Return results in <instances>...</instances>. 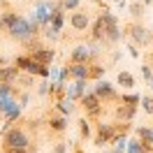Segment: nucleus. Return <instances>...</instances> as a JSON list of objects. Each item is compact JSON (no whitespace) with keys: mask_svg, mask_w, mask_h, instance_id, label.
<instances>
[{"mask_svg":"<svg viewBox=\"0 0 153 153\" xmlns=\"http://www.w3.org/2000/svg\"><path fill=\"white\" fill-rule=\"evenodd\" d=\"M0 28L7 30L10 37L16 39V42H26V44H28L30 39H35V33L30 28L28 19H21L19 14H14V12H2V16H0Z\"/></svg>","mask_w":153,"mask_h":153,"instance_id":"nucleus-1","label":"nucleus"},{"mask_svg":"<svg viewBox=\"0 0 153 153\" xmlns=\"http://www.w3.org/2000/svg\"><path fill=\"white\" fill-rule=\"evenodd\" d=\"M14 63H16V67H19L21 72H26V74H39L42 79H49V74H51V67L37 63L30 53H28V56H19Z\"/></svg>","mask_w":153,"mask_h":153,"instance_id":"nucleus-2","label":"nucleus"},{"mask_svg":"<svg viewBox=\"0 0 153 153\" xmlns=\"http://www.w3.org/2000/svg\"><path fill=\"white\" fill-rule=\"evenodd\" d=\"M2 144H5V149H28L30 137L26 134V130H21V128H7Z\"/></svg>","mask_w":153,"mask_h":153,"instance_id":"nucleus-3","label":"nucleus"},{"mask_svg":"<svg viewBox=\"0 0 153 153\" xmlns=\"http://www.w3.org/2000/svg\"><path fill=\"white\" fill-rule=\"evenodd\" d=\"M28 53L35 58L37 63H42V65H51V63H53V58H56V51H53V49L39 47L37 42H33V39L28 42Z\"/></svg>","mask_w":153,"mask_h":153,"instance_id":"nucleus-4","label":"nucleus"},{"mask_svg":"<svg viewBox=\"0 0 153 153\" xmlns=\"http://www.w3.org/2000/svg\"><path fill=\"white\" fill-rule=\"evenodd\" d=\"M79 105L86 109V116H100V111H102V100L95 95V91L86 93V95L79 100Z\"/></svg>","mask_w":153,"mask_h":153,"instance_id":"nucleus-5","label":"nucleus"},{"mask_svg":"<svg viewBox=\"0 0 153 153\" xmlns=\"http://www.w3.org/2000/svg\"><path fill=\"white\" fill-rule=\"evenodd\" d=\"M128 33H130V37H132L134 44H142V47L151 44V39H153L151 30H149V28H144L142 23H132V26L128 28Z\"/></svg>","mask_w":153,"mask_h":153,"instance_id":"nucleus-6","label":"nucleus"},{"mask_svg":"<svg viewBox=\"0 0 153 153\" xmlns=\"http://www.w3.org/2000/svg\"><path fill=\"white\" fill-rule=\"evenodd\" d=\"M116 130L111 123H97V134H95V144L97 146H105V144H111L116 137Z\"/></svg>","mask_w":153,"mask_h":153,"instance_id":"nucleus-7","label":"nucleus"},{"mask_svg":"<svg viewBox=\"0 0 153 153\" xmlns=\"http://www.w3.org/2000/svg\"><path fill=\"white\" fill-rule=\"evenodd\" d=\"M95 95L102 100V102H111V100H118V95H116V88L109 84V81H97L95 84Z\"/></svg>","mask_w":153,"mask_h":153,"instance_id":"nucleus-8","label":"nucleus"},{"mask_svg":"<svg viewBox=\"0 0 153 153\" xmlns=\"http://www.w3.org/2000/svg\"><path fill=\"white\" fill-rule=\"evenodd\" d=\"M70 23H72V28H74V30L84 33V30L91 28V16H88L86 12L76 10V12H72V16H70Z\"/></svg>","mask_w":153,"mask_h":153,"instance_id":"nucleus-9","label":"nucleus"},{"mask_svg":"<svg viewBox=\"0 0 153 153\" xmlns=\"http://www.w3.org/2000/svg\"><path fill=\"white\" fill-rule=\"evenodd\" d=\"M93 58V49L88 47V44H79V47L72 49V53H70V63H88Z\"/></svg>","mask_w":153,"mask_h":153,"instance_id":"nucleus-10","label":"nucleus"},{"mask_svg":"<svg viewBox=\"0 0 153 153\" xmlns=\"http://www.w3.org/2000/svg\"><path fill=\"white\" fill-rule=\"evenodd\" d=\"M134 114H137V105H118V109H116V121L118 123H130L134 118Z\"/></svg>","mask_w":153,"mask_h":153,"instance_id":"nucleus-11","label":"nucleus"},{"mask_svg":"<svg viewBox=\"0 0 153 153\" xmlns=\"http://www.w3.org/2000/svg\"><path fill=\"white\" fill-rule=\"evenodd\" d=\"M70 76L72 79H91V65L88 63H70Z\"/></svg>","mask_w":153,"mask_h":153,"instance_id":"nucleus-12","label":"nucleus"},{"mask_svg":"<svg viewBox=\"0 0 153 153\" xmlns=\"http://www.w3.org/2000/svg\"><path fill=\"white\" fill-rule=\"evenodd\" d=\"M21 74V70L14 65H7V67H0V84H12V81H16Z\"/></svg>","mask_w":153,"mask_h":153,"instance_id":"nucleus-13","label":"nucleus"},{"mask_svg":"<svg viewBox=\"0 0 153 153\" xmlns=\"http://www.w3.org/2000/svg\"><path fill=\"white\" fill-rule=\"evenodd\" d=\"M86 81L88 79H74V84L70 86V91H67V97H72V100H81V97L86 95Z\"/></svg>","mask_w":153,"mask_h":153,"instance_id":"nucleus-14","label":"nucleus"},{"mask_svg":"<svg viewBox=\"0 0 153 153\" xmlns=\"http://www.w3.org/2000/svg\"><path fill=\"white\" fill-rule=\"evenodd\" d=\"M49 130H53V132H65L67 130V116L65 114H60V116H49Z\"/></svg>","mask_w":153,"mask_h":153,"instance_id":"nucleus-15","label":"nucleus"},{"mask_svg":"<svg viewBox=\"0 0 153 153\" xmlns=\"http://www.w3.org/2000/svg\"><path fill=\"white\" fill-rule=\"evenodd\" d=\"M105 35H107V23H105V19H102V14H100L97 21H95V26H93V30H91V39L105 42Z\"/></svg>","mask_w":153,"mask_h":153,"instance_id":"nucleus-16","label":"nucleus"},{"mask_svg":"<svg viewBox=\"0 0 153 153\" xmlns=\"http://www.w3.org/2000/svg\"><path fill=\"white\" fill-rule=\"evenodd\" d=\"M56 109L60 111V114H65V116H70L72 111L76 109V105H74V100L72 97H58V102H56Z\"/></svg>","mask_w":153,"mask_h":153,"instance_id":"nucleus-17","label":"nucleus"},{"mask_svg":"<svg viewBox=\"0 0 153 153\" xmlns=\"http://www.w3.org/2000/svg\"><path fill=\"white\" fill-rule=\"evenodd\" d=\"M63 21H65V10H63V5H60V7H56V12L51 14V23H49V26L60 33V30H63Z\"/></svg>","mask_w":153,"mask_h":153,"instance_id":"nucleus-18","label":"nucleus"},{"mask_svg":"<svg viewBox=\"0 0 153 153\" xmlns=\"http://www.w3.org/2000/svg\"><path fill=\"white\" fill-rule=\"evenodd\" d=\"M118 39H121V26H118V23H116V26H109V28H107V35H105V42L107 44H116Z\"/></svg>","mask_w":153,"mask_h":153,"instance_id":"nucleus-19","label":"nucleus"},{"mask_svg":"<svg viewBox=\"0 0 153 153\" xmlns=\"http://www.w3.org/2000/svg\"><path fill=\"white\" fill-rule=\"evenodd\" d=\"M134 132H137V137H139L142 142L153 144V125H142V128H137Z\"/></svg>","mask_w":153,"mask_h":153,"instance_id":"nucleus-20","label":"nucleus"},{"mask_svg":"<svg viewBox=\"0 0 153 153\" xmlns=\"http://www.w3.org/2000/svg\"><path fill=\"white\" fill-rule=\"evenodd\" d=\"M116 81H118V86H123V88H132L134 86V76L130 74V72H118Z\"/></svg>","mask_w":153,"mask_h":153,"instance_id":"nucleus-21","label":"nucleus"},{"mask_svg":"<svg viewBox=\"0 0 153 153\" xmlns=\"http://www.w3.org/2000/svg\"><path fill=\"white\" fill-rule=\"evenodd\" d=\"M118 102H123V105H139L142 95H137V93H123V95L118 97Z\"/></svg>","mask_w":153,"mask_h":153,"instance_id":"nucleus-22","label":"nucleus"},{"mask_svg":"<svg viewBox=\"0 0 153 153\" xmlns=\"http://www.w3.org/2000/svg\"><path fill=\"white\" fill-rule=\"evenodd\" d=\"M142 107L146 114H153V95H142Z\"/></svg>","mask_w":153,"mask_h":153,"instance_id":"nucleus-23","label":"nucleus"},{"mask_svg":"<svg viewBox=\"0 0 153 153\" xmlns=\"http://www.w3.org/2000/svg\"><path fill=\"white\" fill-rule=\"evenodd\" d=\"M130 14H132L134 19H139L144 14V2H132V5H130Z\"/></svg>","mask_w":153,"mask_h":153,"instance_id":"nucleus-24","label":"nucleus"},{"mask_svg":"<svg viewBox=\"0 0 153 153\" xmlns=\"http://www.w3.org/2000/svg\"><path fill=\"white\" fill-rule=\"evenodd\" d=\"M105 70L107 67H102V65H91V79H100Z\"/></svg>","mask_w":153,"mask_h":153,"instance_id":"nucleus-25","label":"nucleus"},{"mask_svg":"<svg viewBox=\"0 0 153 153\" xmlns=\"http://www.w3.org/2000/svg\"><path fill=\"white\" fill-rule=\"evenodd\" d=\"M60 5H63V10H76L81 5V0H63Z\"/></svg>","mask_w":153,"mask_h":153,"instance_id":"nucleus-26","label":"nucleus"},{"mask_svg":"<svg viewBox=\"0 0 153 153\" xmlns=\"http://www.w3.org/2000/svg\"><path fill=\"white\" fill-rule=\"evenodd\" d=\"M79 130H81V137H88V134H91V125H88L86 118H84V121H79Z\"/></svg>","mask_w":153,"mask_h":153,"instance_id":"nucleus-27","label":"nucleus"},{"mask_svg":"<svg viewBox=\"0 0 153 153\" xmlns=\"http://www.w3.org/2000/svg\"><path fill=\"white\" fill-rule=\"evenodd\" d=\"M142 74H144V79H146L149 84H153V72H151V65H142Z\"/></svg>","mask_w":153,"mask_h":153,"instance_id":"nucleus-28","label":"nucleus"},{"mask_svg":"<svg viewBox=\"0 0 153 153\" xmlns=\"http://www.w3.org/2000/svg\"><path fill=\"white\" fill-rule=\"evenodd\" d=\"M12 95V84H0V97H10Z\"/></svg>","mask_w":153,"mask_h":153,"instance_id":"nucleus-29","label":"nucleus"},{"mask_svg":"<svg viewBox=\"0 0 153 153\" xmlns=\"http://www.w3.org/2000/svg\"><path fill=\"white\" fill-rule=\"evenodd\" d=\"M67 151V144L65 142H58L56 146H53V153H65Z\"/></svg>","mask_w":153,"mask_h":153,"instance_id":"nucleus-30","label":"nucleus"},{"mask_svg":"<svg viewBox=\"0 0 153 153\" xmlns=\"http://www.w3.org/2000/svg\"><path fill=\"white\" fill-rule=\"evenodd\" d=\"M5 151H7V153H28L26 149H5Z\"/></svg>","mask_w":153,"mask_h":153,"instance_id":"nucleus-31","label":"nucleus"},{"mask_svg":"<svg viewBox=\"0 0 153 153\" xmlns=\"http://www.w3.org/2000/svg\"><path fill=\"white\" fill-rule=\"evenodd\" d=\"M149 2H151V0H144V5H149Z\"/></svg>","mask_w":153,"mask_h":153,"instance_id":"nucleus-32","label":"nucleus"},{"mask_svg":"<svg viewBox=\"0 0 153 153\" xmlns=\"http://www.w3.org/2000/svg\"><path fill=\"white\" fill-rule=\"evenodd\" d=\"M105 153H114V151H105Z\"/></svg>","mask_w":153,"mask_h":153,"instance_id":"nucleus-33","label":"nucleus"},{"mask_svg":"<svg viewBox=\"0 0 153 153\" xmlns=\"http://www.w3.org/2000/svg\"><path fill=\"white\" fill-rule=\"evenodd\" d=\"M0 63H5V60H2V58H0Z\"/></svg>","mask_w":153,"mask_h":153,"instance_id":"nucleus-34","label":"nucleus"},{"mask_svg":"<svg viewBox=\"0 0 153 153\" xmlns=\"http://www.w3.org/2000/svg\"><path fill=\"white\" fill-rule=\"evenodd\" d=\"M0 67H2V63H0Z\"/></svg>","mask_w":153,"mask_h":153,"instance_id":"nucleus-35","label":"nucleus"},{"mask_svg":"<svg viewBox=\"0 0 153 153\" xmlns=\"http://www.w3.org/2000/svg\"><path fill=\"white\" fill-rule=\"evenodd\" d=\"M151 88H153V84H151Z\"/></svg>","mask_w":153,"mask_h":153,"instance_id":"nucleus-36","label":"nucleus"}]
</instances>
